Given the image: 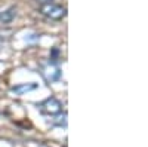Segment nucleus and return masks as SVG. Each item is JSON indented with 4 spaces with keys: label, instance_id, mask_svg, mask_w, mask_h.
<instances>
[{
    "label": "nucleus",
    "instance_id": "1",
    "mask_svg": "<svg viewBox=\"0 0 148 147\" xmlns=\"http://www.w3.org/2000/svg\"><path fill=\"white\" fill-rule=\"evenodd\" d=\"M65 12H67V9L64 6L55 5V3H46V5H42V8H40V14L45 15L46 18H51V19L64 18Z\"/></svg>",
    "mask_w": 148,
    "mask_h": 147
},
{
    "label": "nucleus",
    "instance_id": "2",
    "mask_svg": "<svg viewBox=\"0 0 148 147\" xmlns=\"http://www.w3.org/2000/svg\"><path fill=\"white\" fill-rule=\"evenodd\" d=\"M39 108H40V112L45 113V115H52V116H55V115H58V113L62 112V104H61V101L58 100V98L49 97V98H46L43 103L39 104Z\"/></svg>",
    "mask_w": 148,
    "mask_h": 147
},
{
    "label": "nucleus",
    "instance_id": "3",
    "mask_svg": "<svg viewBox=\"0 0 148 147\" xmlns=\"http://www.w3.org/2000/svg\"><path fill=\"white\" fill-rule=\"evenodd\" d=\"M37 88V83H24V85H16V86L12 88V92H15L18 95H22L25 92H30L33 89Z\"/></svg>",
    "mask_w": 148,
    "mask_h": 147
},
{
    "label": "nucleus",
    "instance_id": "4",
    "mask_svg": "<svg viewBox=\"0 0 148 147\" xmlns=\"http://www.w3.org/2000/svg\"><path fill=\"white\" fill-rule=\"evenodd\" d=\"M15 15H16V9L15 8H9L8 10H5V12L0 14V22L8 24V22H10L12 19L15 18Z\"/></svg>",
    "mask_w": 148,
    "mask_h": 147
},
{
    "label": "nucleus",
    "instance_id": "5",
    "mask_svg": "<svg viewBox=\"0 0 148 147\" xmlns=\"http://www.w3.org/2000/svg\"><path fill=\"white\" fill-rule=\"evenodd\" d=\"M58 115H59V113H58ZM53 124L58 125V126H65V125H67V113L64 112L62 115L56 116V117L53 119Z\"/></svg>",
    "mask_w": 148,
    "mask_h": 147
},
{
    "label": "nucleus",
    "instance_id": "6",
    "mask_svg": "<svg viewBox=\"0 0 148 147\" xmlns=\"http://www.w3.org/2000/svg\"><path fill=\"white\" fill-rule=\"evenodd\" d=\"M36 2L40 5H46V3H53V0H36Z\"/></svg>",
    "mask_w": 148,
    "mask_h": 147
}]
</instances>
